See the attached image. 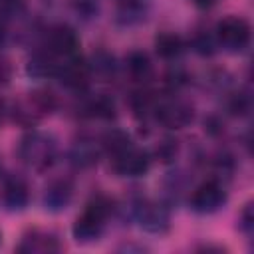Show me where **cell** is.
<instances>
[{
    "label": "cell",
    "mask_w": 254,
    "mask_h": 254,
    "mask_svg": "<svg viewBox=\"0 0 254 254\" xmlns=\"http://www.w3.org/2000/svg\"><path fill=\"white\" fill-rule=\"evenodd\" d=\"M105 151L109 153L111 167L119 177H143L149 171L151 157L145 149L131 143L123 131H111L105 137Z\"/></svg>",
    "instance_id": "obj_1"
},
{
    "label": "cell",
    "mask_w": 254,
    "mask_h": 254,
    "mask_svg": "<svg viewBox=\"0 0 254 254\" xmlns=\"http://www.w3.org/2000/svg\"><path fill=\"white\" fill-rule=\"evenodd\" d=\"M18 157L26 167L34 171H46L58 157L56 139L44 131H30L20 139Z\"/></svg>",
    "instance_id": "obj_2"
},
{
    "label": "cell",
    "mask_w": 254,
    "mask_h": 254,
    "mask_svg": "<svg viewBox=\"0 0 254 254\" xmlns=\"http://www.w3.org/2000/svg\"><path fill=\"white\" fill-rule=\"evenodd\" d=\"M109 212H111V202L105 196H95L85 206L81 216L75 218V222L71 226V234H73L75 242L89 244V242L97 240L105 228V220H107Z\"/></svg>",
    "instance_id": "obj_3"
},
{
    "label": "cell",
    "mask_w": 254,
    "mask_h": 254,
    "mask_svg": "<svg viewBox=\"0 0 254 254\" xmlns=\"http://www.w3.org/2000/svg\"><path fill=\"white\" fill-rule=\"evenodd\" d=\"M216 42L228 52H242L250 44V24L240 16H226L216 24Z\"/></svg>",
    "instance_id": "obj_4"
},
{
    "label": "cell",
    "mask_w": 254,
    "mask_h": 254,
    "mask_svg": "<svg viewBox=\"0 0 254 254\" xmlns=\"http://www.w3.org/2000/svg\"><path fill=\"white\" fill-rule=\"evenodd\" d=\"M153 113H155V119L167 129H183L192 121V115H194L192 107L187 101L177 97H169L153 103Z\"/></svg>",
    "instance_id": "obj_5"
},
{
    "label": "cell",
    "mask_w": 254,
    "mask_h": 254,
    "mask_svg": "<svg viewBox=\"0 0 254 254\" xmlns=\"http://www.w3.org/2000/svg\"><path fill=\"white\" fill-rule=\"evenodd\" d=\"M224 202H226V189L216 179L198 185L190 194V208L198 214H212L220 210Z\"/></svg>",
    "instance_id": "obj_6"
},
{
    "label": "cell",
    "mask_w": 254,
    "mask_h": 254,
    "mask_svg": "<svg viewBox=\"0 0 254 254\" xmlns=\"http://www.w3.org/2000/svg\"><path fill=\"white\" fill-rule=\"evenodd\" d=\"M133 214L145 232L163 234L169 230V224H171L169 210L155 200H139L133 208Z\"/></svg>",
    "instance_id": "obj_7"
},
{
    "label": "cell",
    "mask_w": 254,
    "mask_h": 254,
    "mask_svg": "<svg viewBox=\"0 0 254 254\" xmlns=\"http://www.w3.org/2000/svg\"><path fill=\"white\" fill-rule=\"evenodd\" d=\"M46 52H50L58 60L73 58L79 54V38L73 28L60 24L54 26L46 36Z\"/></svg>",
    "instance_id": "obj_8"
},
{
    "label": "cell",
    "mask_w": 254,
    "mask_h": 254,
    "mask_svg": "<svg viewBox=\"0 0 254 254\" xmlns=\"http://www.w3.org/2000/svg\"><path fill=\"white\" fill-rule=\"evenodd\" d=\"M2 202L8 210H22L28 204V187L20 177H10L4 181Z\"/></svg>",
    "instance_id": "obj_9"
},
{
    "label": "cell",
    "mask_w": 254,
    "mask_h": 254,
    "mask_svg": "<svg viewBox=\"0 0 254 254\" xmlns=\"http://www.w3.org/2000/svg\"><path fill=\"white\" fill-rule=\"evenodd\" d=\"M56 250H60L58 238L42 230H34L26 234L18 246V252H30V254H46V252H56Z\"/></svg>",
    "instance_id": "obj_10"
},
{
    "label": "cell",
    "mask_w": 254,
    "mask_h": 254,
    "mask_svg": "<svg viewBox=\"0 0 254 254\" xmlns=\"http://www.w3.org/2000/svg\"><path fill=\"white\" fill-rule=\"evenodd\" d=\"M71 200V185L67 181H54L50 187H46L44 192V204L48 210L58 212L64 210Z\"/></svg>",
    "instance_id": "obj_11"
},
{
    "label": "cell",
    "mask_w": 254,
    "mask_h": 254,
    "mask_svg": "<svg viewBox=\"0 0 254 254\" xmlns=\"http://www.w3.org/2000/svg\"><path fill=\"white\" fill-rule=\"evenodd\" d=\"M99 159V147L93 141L81 139L77 143H73V147L69 149V163L77 169H87L93 167Z\"/></svg>",
    "instance_id": "obj_12"
},
{
    "label": "cell",
    "mask_w": 254,
    "mask_h": 254,
    "mask_svg": "<svg viewBox=\"0 0 254 254\" xmlns=\"http://www.w3.org/2000/svg\"><path fill=\"white\" fill-rule=\"evenodd\" d=\"M155 50H157V54H159L161 58H165V60H175V58H179V56L183 54L185 42H183V38H181L179 34H175V32H163V34H159L157 40H155Z\"/></svg>",
    "instance_id": "obj_13"
},
{
    "label": "cell",
    "mask_w": 254,
    "mask_h": 254,
    "mask_svg": "<svg viewBox=\"0 0 254 254\" xmlns=\"http://www.w3.org/2000/svg\"><path fill=\"white\" fill-rule=\"evenodd\" d=\"M58 58H54L50 52H42L36 54L30 62H28V73L32 77H48V75H56L58 71Z\"/></svg>",
    "instance_id": "obj_14"
},
{
    "label": "cell",
    "mask_w": 254,
    "mask_h": 254,
    "mask_svg": "<svg viewBox=\"0 0 254 254\" xmlns=\"http://www.w3.org/2000/svg\"><path fill=\"white\" fill-rule=\"evenodd\" d=\"M127 71L133 79L137 81H145L151 71H153V65H151V60L145 52H131L129 58H127Z\"/></svg>",
    "instance_id": "obj_15"
},
{
    "label": "cell",
    "mask_w": 254,
    "mask_h": 254,
    "mask_svg": "<svg viewBox=\"0 0 254 254\" xmlns=\"http://www.w3.org/2000/svg\"><path fill=\"white\" fill-rule=\"evenodd\" d=\"M85 109L91 117H99V119H111L115 115V103L111 97L99 93L95 97H91L87 103H85Z\"/></svg>",
    "instance_id": "obj_16"
},
{
    "label": "cell",
    "mask_w": 254,
    "mask_h": 254,
    "mask_svg": "<svg viewBox=\"0 0 254 254\" xmlns=\"http://www.w3.org/2000/svg\"><path fill=\"white\" fill-rule=\"evenodd\" d=\"M26 14V0H0V24L14 22Z\"/></svg>",
    "instance_id": "obj_17"
},
{
    "label": "cell",
    "mask_w": 254,
    "mask_h": 254,
    "mask_svg": "<svg viewBox=\"0 0 254 254\" xmlns=\"http://www.w3.org/2000/svg\"><path fill=\"white\" fill-rule=\"evenodd\" d=\"M87 69H89V73L95 71V73H99V75H109V73H113L115 64H113V58H111L109 54L99 52V54H95V56L91 58V64H87Z\"/></svg>",
    "instance_id": "obj_18"
},
{
    "label": "cell",
    "mask_w": 254,
    "mask_h": 254,
    "mask_svg": "<svg viewBox=\"0 0 254 254\" xmlns=\"http://www.w3.org/2000/svg\"><path fill=\"white\" fill-rule=\"evenodd\" d=\"M238 226H240V230H242L246 236H252V232H254V212H252V202H248V204L244 206V210L240 212Z\"/></svg>",
    "instance_id": "obj_19"
},
{
    "label": "cell",
    "mask_w": 254,
    "mask_h": 254,
    "mask_svg": "<svg viewBox=\"0 0 254 254\" xmlns=\"http://www.w3.org/2000/svg\"><path fill=\"white\" fill-rule=\"evenodd\" d=\"M192 44H194V50L198 54H202V56H210L214 52V46H216V42L208 34H198Z\"/></svg>",
    "instance_id": "obj_20"
},
{
    "label": "cell",
    "mask_w": 254,
    "mask_h": 254,
    "mask_svg": "<svg viewBox=\"0 0 254 254\" xmlns=\"http://www.w3.org/2000/svg\"><path fill=\"white\" fill-rule=\"evenodd\" d=\"M248 107H250V103H248V97H246L244 93H236V95L232 97V101H230V111H232L234 115L246 113Z\"/></svg>",
    "instance_id": "obj_21"
},
{
    "label": "cell",
    "mask_w": 254,
    "mask_h": 254,
    "mask_svg": "<svg viewBox=\"0 0 254 254\" xmlns=\"http://www.w3.org/2000/svg\"><path fill=\"white\" fill-rule=\"evenodd\" d=\"M190 2H192L196 8H202V10H206V8H212V6H214L218 0H190Z\"/></svg>",
    "instance_id": "obj_22"
},
{
    "label": "cell",
    "mask_w": 254,
    "mask_h": 254,
    "mask_svg": "<svg viewBox=\"0 0 254 254\" xmlns=\"http://www.w3.org/2000/svg\"><path fill=\"white\" fill-rule=\"evenodd\" d=\"M8 75H10L8 65H6L4 62H0V83H2V81H6V79H8Z\"/></svg>",
    "instance_id": "obj_23"
},
{
    "label": "cell",
    "mask_w": 254,
    "mask_h": 254,
    "mask_svg": "<svg viewBox=\"0 0 254 254\" xmlns=\"http://www.w3.org/2000/svg\"><path fill=\"white\" fill-rule=\"evenodd\" d=\"M6 44V30H4V24H0V50L4 48Z\"/></svg>",
    "instance_id": "obj_24"
},
{
    "label": "cell",
    "mask_w": 254,
    "mask_h": 254,
    "mask_svg": "<svg viewBox=\"0 0 254 254\" xmlns=\"http://www.w3.org/2000/svg\"><path fill=\"white\" fill-rule=\"evenodd\" d=\"M119 2H121V0H119Z\"/></svg>",
    "instance_id": "obj_25"
}]
</instances>
